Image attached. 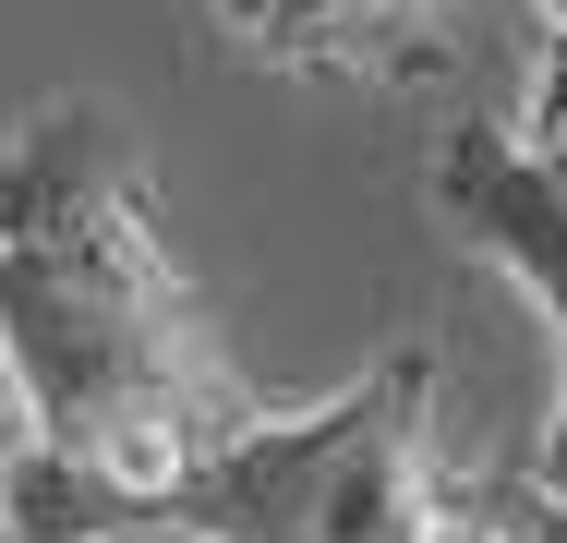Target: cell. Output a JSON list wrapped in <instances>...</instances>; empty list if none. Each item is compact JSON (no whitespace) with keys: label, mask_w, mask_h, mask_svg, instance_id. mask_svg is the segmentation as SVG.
Segmentation results:
<instances>
[{"label":"cell","mask_w":567,"mask_h":543,"mask_svg":"<svg viewBox=\"0 0 567 543\" xmlns=\"http://www.w3.org/2000/svg\"><path fill=\"white\" fill-rule=\"evenodd\" d=\"M423 194H435V217H447L483 266H507V278L556 315V350H567V157H544L519 121H471V133L435 145ZM532 483L567 495V375H556V423H544Z\"/></svg>","instance_id":"3957f363"},{"label":"cell","mask_w":567,"mask_h":543,"mask_svg":"<svg viewBox=\"0 0 567 543\" xmlns=\"http://www.w3.org/2000/svg\"><path fill=\"white\" fill-rule=\"evenodd\" d=\"M435 338L374 350L302 411H254L157 508L169 543H423L435 532Z\"/></svg>","instance_id":"7a4b0ae2"},{"label":"cell","mask_w":567,"mask_h":543,"mask_svg":"<svg viewBox=\"0 0 567 543\" xmlns=\"http://www.w3.org/2000/svg\"><path fill=\"white\" fill-rule=\"evenodd\" d=\"M12 459H24V399H12V375H0V495H12Z\"/></svg>","instance_id":"52a82bcc"},{"label":"cell","mask_w":567,"mask_h":543,"mask_svg":"<svg viewBox=\"0 0 567 543\" xmlns=\"http://www.w3.org/2000/svg\"><path fill=\"white\" fill-rule=\"evenodd\" d=\"M0 375L24 434L133 495L145 532L169 483L266 411L206 338L110 98H49L0 133Z\"/></svg>","instance_id":"6da1fadb"},{"label":"cell","mask_w":567,"mask_h":543,"mask_svg":"<svg viewBox=\"0 0 567 543\" xmlns=\"http://www.w3.org/2000/svg\"><path fill=\"white\" fill-rule=\"evenodd\" d=\"M507 520H519V543H567V495H544L532 471H507Z\"/></svg>","instance_id":"8992f818"},{"label":"cell","mask_w":567,"mask_h":543,"mask_svg":"<svg viewBox=\"0 0 567 543\" xmlns=\"http://www.w3.org/2000/svg\"><path fill=\"white\" fill-rule=\"evenodd\" d=\"M133 543H169V532H133Z\"/></svg>","instance_id":"ba28073f"},{"label":"cell","mask_w":567,"mask_h":543,"mask_svg":"<svg viewBox=\"0 0 567 543\" xmlns=\"http://www.w3.org/2000/svg\"><path fill=\"white\" fill-rule=\"evenodd\" d=\"M218 24L315 85H423L458 61V0H218Z\"/></svg>","instance_id":"277c9868"},{"label":"cell","mask_w":567,"mask_h":543,"mask_svg":"<svg viewBox=\"0 0 567 543\" xmlns=\"http://www.w3.org/2000/svg\"><path fill=\"white\" fill-rule=\"evenodd\" d=\"M519 133L567 157V0H544V49H532V98H519Z\"/></svg>","instance_id":"5b68a950"}]
</instances>
